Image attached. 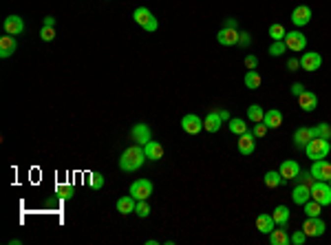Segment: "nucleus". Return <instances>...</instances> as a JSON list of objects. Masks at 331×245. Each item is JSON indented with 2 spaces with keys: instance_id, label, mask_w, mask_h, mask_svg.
Masks as SVG:
<instances>
[{
  "instance_id": "obj_9",
  "label": "nucleus",
  "mask_w": 331,
  "mask_h": 245,
  "mask_svg": "<svg viewBox=\"0 0 331 245\" xmlns=\"http://www.w3.org/2000/svg\"><path fill=\"white\" fill-rule=\"evenodd\" d=\"M239 35H241V31H239V29L223 27V29L216 33V40H219V44H223V47H237V44H239Z\"/></svg>"
},
{
  "instance_id": "obj_8",
  "label": "nucleus",
  "mask_w": 331,
  "mask_h": 245,
  "mask_svg": "<svg viewBox=\"0 0 331 245\" xmlns=\"http://www.w3.org/2000/svg\"><path fill=\"white\" fill-rule=\"evenodd\" d=\"M320 66H323V58H320V53H316V51L302 53V58H301V69H305V71H309V73H314V71H318Z\"/></svg>"
},
{
  "instance_id": "obj_11",
  "label": "nucleus",
  "mask_w": 331,
  "mask_h": 245,
  "mask_svg": "<svg viewBox=\"0 0 331 245\" xmlns=\"http://www.w3.org/2000/svg\"><path fill=\"white\" fill-rule=\"evenodd\" d=\"M311 175H314L316 181H331V163L325 159L314 161V168H311Z\"/></svg>"
},
{
  "instance_id": "obj_50",
  "label": "nucleus",
  "mask_w": 331,
  "mask_h": 245,
  "mask_svg": "<svg viewBox=\"0 0 331 245\" xmlns=\"http://www.w3.org/2000/svg\"><path fill=\"white\" fill-rule=\"evenodd\" d=\"M223 27H230V29H237V18H228Z\"/></svg>"
},
{
  "instance_id": "obj_6",
  "label": "nucleus",
  "mask_w": 331,
  "mask_h": 245,
  "mask_svg": "<svg viewBox=\"0 0 331 245\" xmlns=\"http://www.w3.org/2000/svg\"><path fill=\"white\" fill-rule=\"evenodd\" d=\"M285 44H287L289 51L298 53V51H305L307 47V35L301 33V31H289L287 35H285Z\"/></svg>"
},
{
  "instance_id": "obj_49",
  "label": "nucleus",
  "mask_w": 331,
  "mask_h": 245,
  "mask_svg": "<svg viewBox=\"0 0 331 245\" xmlns=\"http://www.w3.org/2000/svg\"><path fill=\"white\" fill-rule=\"evenodd\" d=\"M42 27H56V18L47 16V18H44V22H42Z\"/></svg>"
},
{
  "instance_id": "obj_17",
  "label": "nucleus",
  "mask_w": 331,
  "mask_h": 245,
  "mask_svg": "<svg viewBox=\"0 0 331 245\" xmlns=\"http://www.w3.org/2000/svg\"><path fill=\"white\" fill-rule=\"evenodd\" d=\"M311 139H314V130L307 128V126H302V128H298L296 133H294V146L305 151V146L311 142Z\"/></svg>"
},
{
  "instance_id": "obj_1",
  "label": "nucleus",
  "mask_w": 331,
  "mask_h": 245,
  "mask_svg": "<svg viewBox=\"0 0 331 245\" xmlns=\"http://www.w3.org/2000/svg\"><path fill=\"white\" fill-rule=\"evenodd\" d=\"M146 161V153H144V146L135 144V146H128L120 157V168L124 172H135L144 166Z\"/></svg>"
},
{
  "instance_id": "obj_38",
  "label": "nucleus",
  "mask_w": 331,
  "mask_h": 245,
  "mask_svg": "<svg viewBox=\"0 0 331 245\" xmlns=\"http://www.w3.org/2000/svg\"><path fill=\"white\" fill-rule=\"evenodd\" d=\"M90 188L102 190L104 188V175L102 172H90Z\"/></svg>"
},
{
  "instance_id": "obj_33",
  "label": "nucleus",
  "mask_w": 331,
  "mask_h": 245,
  "mask_svg": "<svg viewBox=\"0 0 331 245\" xmlns=\"http://www.w3.org/2000/svg\"><path fill=\"white\" fill-rule=\"evenodd\" d=\"M320 212H323V206H320L318 201L309 199V201L305 203V214L307 216H320Z\"/></svg>"
},
{
  "instance_id": "obj_46",
  "label": "nucleus",
  "mask_w": 331,
  "mask_h": 245,
  "mask_svg": "<svg viewBox=\"0 0 331 245\" xmlns=\"http://www.w3.org/2000/svg\"><path fill=\"white\" fill-rule=\"evenodd\" d=\"M287 69L289 71L301 69V60H298V58H289V60H287Z\"/></svg>"
},
{
  "instance_id": "obj_40",
  "label": "nucleus",
  "mask_w": 331,
  "mask_h": 245,
  "mask_svg": "<svg viewBox=\"0 0 331 245\" xmlns=\"http://www.w3.org/2000/svg\"><path fill=\"white\" fill-rule=\"evenodd\" d=\"M289 239H292V245H302V243L307 241V234L302 232V230H296V232H294Z\"/></svg>"
},
{
  "instance_id": "obj_4",
  "label": "nucleus",
  "mask_w": 331,
  "mask_h": 245,
  "mask_svg": "<svg viewBox=\"0 0 331 245\" xmlns=\"http://www.w3.org/2000/svg\"><path fill=\"white\" fill-rule=\"evenodd\" d=\"M130 197H135L137 201H144V199H150L152 197V184L148 179H137L130 184V190H128Z\"/></svg>"
},
{
  "instance_id": "obj_37",
  "label": "nucleus",
  "mask_w": 331,
  "mask_h": 245,
  "mask_svg": "<svg viewBox=\"0 0 331 245\" xmlns=\"http://www.w3.org/2000/svg\"><path fill=\"white\" fill-rule=\"evenodd\" d=\"M135 214L142 216V219H146V216L150 214V206H148L146 199H144V201H137V206H135Z\"/></svg>"
},
{
  "instance_id": "obj_13",
  "label": "nucleus",
  "mask_w": 331,
  "mask_h": 245,
  "mask_svg": "<svg viewBox=\"0 0 331 245\" xmlns=\"http://www.w3.org/2000/svg\"><path fill=\"white\" fill-rule=\"evenodd\" d=\"M309 20H311V9L307 7V4H301V7H296L292 11V22L296 27H305V25H309Z\"/></svg>"
},
{
  "instance_id": "obj_10",
  "label": "nucleus",
  "mask_w": 331,
  "mask_h": 245,
  "mask_svg": "<svg viewBox=\"0 0 331 245\" xmlns=\"http://www.w3.org/2000/svg\"><path fill=\"white\" fill-rule=\"evenodd\" d=\"M130 137H133L135 144L144 146V144H148L152 139V133H150V128H148V124H135L133 130H130Z\"/></svg>"
},
{
  "instance_id": "obj_16",
  "label": "nucleus",
  "mask_w": 331,
  "mask_h": 245,
  "mask_svg": "<svg viewBox=\"0 0 331 245\" xmlns=\"http://www.w3.org/2000/svg\"><path fill=\"white\" fill-rule=\"evenodd\" d=\"M4 31L9 35H20L25 31V22H22L20 16H7L4 18Z\"/></svg>"
},
{
  "instance_id": "obj_45",
  "label": "nucleus",
  "mask_w": 331,
  "mask_h": 245,
  "mask_svg": "<svg viewBox=\"0 0 331 245\" xmlns=\"http://www.w3.org/2000/svg\"><path fill=\"white\" fill-rule=\"evenodd\" d=\"M157 29H159V22H157V18H152V20L144 27V31H148V33H152V31H157Z\"/></svg>"
},
{
  "instance_id": "obj_25",
  "label": "nucleus",
  "mask_w": 331,
  "mask_h": 245,
  "mask_svg": "<svg viewBox=\"0 0 331 245\" xmlns=\"http://www.w3.org/2000/svg\"><path fill=\"white\" fill-rule=\"evenodd\" d=\"M271 216H274V223L278 225V228H285V225L289 223V208L287 206H276L274 212H271Z\"/></svg>"
},
{
  "instance_id": "obj_26",
  "label": "nucleus",
  "mask_w": 331,
  "mask_h": 245,
  "mask_svg": "<svg viewBox=\"0 0 331 245\" xmlns=\"http://www.w3.org/2000/svg\"><path fill=\"white\" fill-rule=\"evenodd\" d=\"M274 228H276V223H274V216L271 214H261L256 219V230L261 234H270Z\"/></svg>"
},
{
  "instance_id": "obj_31",
  "label": "nucleus",
  "mask_w": 331,
  "mask_h": 245,
  "mask_svg": "<svg viewBox=\"0 0 331 245\" xmlns=\"http://www.w3.org/2000/svg\"><path fill=\"white\" fill-rule=\"evenodd\" d=\"M314 137H320V139H331V126L327 122H320L318 126H314Z\"/></svg>"
},
{
  "instance_id": "obj_30",
  "label": "nucleus",
  "mask_w": 331,
  "mask_h": 245,
  "mask_svg": "<svg viewBox=\"0 0 331 245\" xmlns=\"http://www.w3.org/2000/svg\"><path fill=\"white\" fill-rule=\"evenodd\" d=\"M245 86L247 89H261V73H258L256 69L245 73Z\"/></svg>"
},
{
  "instance_id": "obj_34",
  "label": "nucleus",
  "mask_w": 331,
  "mask_h": 245,
  "mask_svg": "<svg viewBox=\"0 0 331 245\" xmlns=\"http://www.w3.org/2000/svg\"><path fill=\"white\" fill-rule=\"evenodd\" d=\"M285 51H287V44H285V40H274V44L270 47V56L271 58H280Z\"/></svg>"
},
{
  "instance_id": "obj_42",
  "label": "nucleus",
  "mask_w": 331,
  "mask_h": 245,
  "mask_svg": "<svg viewBox=\"0 0 331 245\" xmlns=\"http://www.w3.org/2000/svg\"><path fill=\"white\" fill-rule=\"evenodd\" d=\"M267 130H270V128L265 126V122H258V124H254V130H252V133H254V137H265Z\"/></svg>"
},
{
  "instance_id": "obj_27",
  "label": "nucleus",
  "mask_w": 331,
  "mask_h": 245,
  "mask_svg": "<svg viewBox=\"0 0 331 245\" xmlns=\"http://www.w3.org/2000/svg\"><path fill=\"white\" fill-rule=\"evenodd\" d=\"M270 243L271 245H289L292 243V239H289V234H287V230H271L270 232Z\"/></svg>"
},
{
  "instance_id": "obj_7",
  "label": "nucleus",
  "mask_w": 331,
  "mask_h": 245,
  "mask_svg": "<svg viewBox=\"0 0 331 245\" xmlns=\"http://www.w3.org/2000/svg\"><path fill=\"white\" fill-rule=\"evenodd\" d=\"M181 128H183V133L188 135H197L203 130V120L199 115H194V113H190V115H183V120H181Z\"/></svg>"
},
{
  "instance_id": "obj_48",
  "label": "nucleus",
  "mask_w": 331,
  "mask_h": 245,
  "mask_svg": "<svg viewBox=\"0 0 331 245\" xmlns=\"http://www.w3.org/2000/svg\"><path fill=\"white\" fill-rule=\"evenodd\" d=\"M216 113H219V117H221V122H223V124H225V122H230V120H232V117H230V113L225 111V108H219Z\"/></svg>"
},
{
  "instance_id": "obj_14",
  "label": "nucleus",
  "mask_w": 331,
  "mask_h": 245,
  "mask_svg": "<svg viewBox=\"0 0 331 245\" xmlns=\"http://www.w3.org/2000/svg\"><path fill=\"white\" fill-rule=\"evenodd\" d=\"M309 199H311V188H309V185L296 184V188L292 190V201L296 203V206H305Z\"/></svg>"
},
{
  "instance_id": "obj_28",
  "label": "nucleus",
  "mask_w": 331,
  "mask_h": 245,
  "mask_svg": "<svg viewBox=\"0 0 331 245\" xmlns=\"http://www.w3.org/2000/svg\"><path fill=\"white\" fill-rule=\"evenodd\" d=\"M263 181H265V185H267V188H278V185H283V184H285L283 175H280V172H276V170H270V172H265V177H263Z\"/></svg>"
},
{
  "instance_id": "obj_21",
  "label": "nucleus",
  "mask_w": 331,
  "mask_h": 245,
  "mask_svg": "<svg viewBox=\"0 0 331 245\" xmlns=\"http://www.w3.org/2000/svg\"><path fill=\"white\" fill-rule=\"evenodd\" d=\"M298 172H301V166H298V163L294 161V159H287V161L280 163V175H283V179H285V181L296 179Z\"/></svg>"
},
{
  "instance_id": "obj_2",
  "label": "nucleus",
  "mask_w": 331,
  "mask_h": 245,
  "mask_svg": "<svg viewBox=\"0 0 331 245\" xmlns=\"http://www.w3.org/2000/svg\"><path fill=\"white\" fill-rule=\"evenodd\" d=\"M331 153V144L329 139H320V137H314L309 144L305 146V155L309 157L311 161H318V159H325Z\"/></svg>"
},
{
  "instance_id": "obj_35",
  "label": "nucleus",
  "mask_w": 331,
  "mask_h": 245,
  "mask_svg": "<svg viewBox=\"0 0 331 245\" xmlns=\"http://www.w3.org/2000/svg\"><path fill=\"white\" fill-rule=\"evenodd\" d=\"M56 194L60 199H66V201H69V199H73V185L71 184H58V188H56Z\"/></svg>"
},
{
  "instance_id": "obj_12",
  "label": "nucleus",
  "mask_w": 331,
  "mask_h": 245,
  "mask_svg": "<svg viewBox=\"0 0 331 245\" xmlns=\"http://www.w3.org/2000/svg\"><path fill=\"white\" fill-rule=\"evenodd\" d=\"M298 106H301L305 113H314L316 108H318V97H316V93L302 91V93L298 95Z\"/></svg>"
},
{
  "instance_id": "obj_29",
  "label": "nucleus",
  "mask_w": 331,
  "mask_h": 245,
  "mask_svg": "<svg viewBox=\"0 0 331 245\" xmlns=\"http://www.w3.org/2000/svg\"><path fill=\"white\" fill-rule=\"evenodd\" d=\"M263 117H265V111H263L261 104H252V106L247 108V120L249 122L258 124V122H263Z\"/></svg>"
},
{
  "instance_id": "obj_24",
  "label": "nucleus",
  "mask_w": 331,
  "mask_h": 245,
  "mask_svg": "<svg viewBox=\"0 0 331 245\" xmlns=\"http://www.w3.org/2000/svg\"><path fill=\"white\" fill-rule=\"evenodd\" d=\"M152 18H155V16H152V11H150L148 7H137V9L133 11V20L137 22V25L142 27V29L152 20Z\"/></svg>"
},
{
  "instance_id": "obj_20",
  "label": "nucleus",
  "mask_w": 331,
  "mask_h": 245,
  "mask_svg": "<svg viewBox=\"0 0 331 245\" xmlns=\"http://www.w3.org/2000/svg\"><path fill=\"white\" fill-rule=\"evenodd\" d=\"M18 49V42H16V38L13 35H2L0 38V58H11L13 56V51Z\"/></svg>"
},
{
  "instance_id": "obj_22",
  "label": "nucleus",
  "mask_w": 331,
  "mask_h": 245,
  "mask_svg": "<svg viewBox=\"0 0 331 245\" xmlns=\"http://www.w3.org/2000/svg\"><path fill=\"white\" fill-rule=\"evenodd\" d=\"M267 128H280L283 126V113L278 108H271V111H265V117H263Z\"/></svg>"
},
{
  "instance_id": "obj_47",
  "label": "nucleus",
  "mask_w": 331,
  "mask_h": 245,
  "mask_svg": "<svg viewBox=\"0 0 331 245\" xmlns=\"http://www.w3.org/2000/svg\"><path fill=\"white\" fill-rule=\"evenodd\" d=\"M302 91H305V86H302L301 82H296V84H292V95H294V97H298V95H301Z\"/></svg>"
},
{
  "instance_id": "obj_44",
  "label": "nucleus",
  "mask_w": 331,
  "mask_h": 245,
  "mask_svg": "<svg viewBox=\"0 0 331 245\" xmlns=\"http://www.w3.org/2000/svg\"><path fill=\"white\" fill-rule=\"evenodd\" d=\"M249 42H252V40H249V33H247V31H241V35H239V44H241V47H249Z\"/></svg>"
},
{
  "instance_id": "obj_51",
  "label": "nucleus",
  "mask_w": 331,
  "mask_h": 245,
  "mask_svg": "<svg viewBox=\"0 0 331 245\" xmlns=\"http://www.w3.org/2000/svg\"><path fill=\"white\" fill-rule=\"evenodd\" d=\"M329 185H331V181H329Z\"/></svg>"
},
{
  "instance_id": "obj_3",
  "label": "nucleus",
  "mask_w": 331,
  "mask_h": 245,
  "mask_svg": "<svg viewBox=\"0 0 331 245\" xmlns=\"http://www.w3.org/2000/svg\"><path fill=\"white\" fill-rule=\"evenodd\" d=\"M311 199L318 201L320 206H331V185L329 181H314L311 184Z\"/></svg>"
},
{
  "instance_id": "obj_5",
  "label": "nucleus",
  "mask_w": 331,
  "mask_h": 245,
  "mask_svg": "<svg viewBox=\"0 0 331 245\" xmlns=\"http://www.w3.org/2000/svg\"><path fill=\"white\" fill-rule=\"evenodd\" d=\"M325 230H327V225H325V221L320 219V216H307V221L302 223V232L307 234V239L309 237H323Z\"/></svg>"
},
{
  "instance_id": "obj_15",
  "label": "nucleus",
  "mask_w": 331,
  "mask_h": 245,
  "mask_svg": "<svg viewBox=\"0 0 331 245\" xmlns=\"http://www.w3.org/2000/svg\"><path fill=\"white\" fill-rule=\"evenodd\" d=\"M144 153H146V159H150V161L164 159V146H161L159 142H155V139H150L148 144H144Z\"/></svg>"
},
{
  "instance_id": "obj_19",
  "label": "nucleus",
  "mask_w": 331,
  "mask_h": 245,
  "mask_svg": "<svg viewBox=\"0 0 331 245\" xmlns=\"http://www.w3.org/2000/svg\"><path fill=\"white\" fill-rule=\"evenodd\" d=\"M135 206H137V199L130 197V194L120 197V199H117V203H115V208H117V212H120V214H133Z\"/></svg>"
},
{
  "instance_id": "obj_41",
  "label": "nucleus",
  "mask_w": 331,
  "mask_h": 245,
  "mask_svg": "<svg viewBox=\"0 0 331 245\" xmlns=\"http://www.w3.org/2000/svg\"><path fill=\"white\" fill-rule=\"evenodd\" d=\"M40 38H42L44 42H51V40L56 38V31H53V27H42V31H40Z\"/></svg>"
},
{
  "instance_id": "obj_43",
  "label": "nucleus",
  "mask_w": 331,
  "mask_h": 245,
  "mask_svg": "<svg viewBox=\"0 0 331 245\" xmlns=\"http://www.w3.org/2000/svg\"><path fill=\"white\" fill-rule=\"evenodd\" d=\"M245 66H247L249 71L256 69V66H258V58L256 56H245Z\"/></svg>"
},
{
  "instance_id": "obj_32",
  "label": "nucleus",
  "mask_w": 331,
  "mask_h": 245,
  "mask_svg": "<svg viewBox=\"0 0 331 245\" xmlns=\"http://www.w3.org/2000/svg\"><path fill=\"white\" fill-rule=\"evenodd\" d=\"M267 33H270V38H271V40H285L287 31H285V27L280 25V22H276V25H271V27H270V31H267Z\"/></svg>"
},
{
  "instance_id": "obj_18",
  "label": "nucleus",
  "mask_w": 331,
  "mask_h": 245,
  "mask_svg": "<svg viewBox=\"0 0 331 245\" xmlns=\"http://www.w3.org/2000/svg\"><path fill=\"white\" fill-rule=\"evenodd\" d=\"M254 133H243L239 135V153L241 155H252L254 148H256V142H254Z\"/></svg>"
},
{
  "instance_id": "obj_23",
  "label": "nucleus",
  "mask_w": 331,
  "mask_h": 245,
  "mask_svg": "<svg viewBox=\"0 0 331 245\" xmlns=\"http://www.w3.org/2000/svg\"><path fill=\"white\" fill-rule=\"evenodd\" d=\"M221 117H219V113L216 111H210L206 115V120H203V130H208V133H216V130L221 128Z\"/></svg>"
},
{
  "instance_id": "obj_39",
  "label": "nucleus",
  "mask_w": 331,
  "mask_h": 245,
  "mask_svg": "<svg viewBox=\"0 0 331 245\" xmlns=\"http://www.w3.org/2000/svg\"><path fill=\"white\" fill-rule=\"evenodd\" d=\"M314 175H311V170L309 172H298V177H296V184H305V185H309V188H311V184H314Z\"/></svg>"
},
{
  "instance_id": "obj_36",
  "label": "nucleus",
  "mask_w": 331,
  "mask_h": 245,
  "mask_svg": "<svg viewBox=\"0 0 331 245\" xmlns=\"http://www.w3.org/2000/svg\"><path fill=\"white\" fill-rule=\"evenodd\" d=\"M228 126H230V130H232L234 135H243V133H247V126L243 124V120H237V117H234V120H230V122H228Z\"/></svg>"
}]
</instances>
